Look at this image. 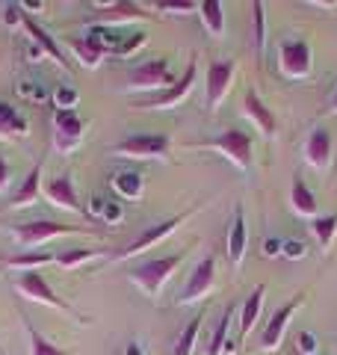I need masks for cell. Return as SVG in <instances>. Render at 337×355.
Masks as SVG:
<instances>
[{
	"label": "cell",
	"mask_w": 337,
	"mask_h": 355,
	"mask_svg": "<svg viewBox=\"0 0 337 355\" xmlns=\"http://www.w3.org/2000/svg\"><path fill=\"white\" fill-rule=\"evenodd\" d=\"M98 9H107V12H98L95 21H101V27L107 24H128V21H151L154 15L145 12L137 3H95Z\"/></svg>",
	"instance_id": "cell-15"
},
{
	"label": "cell",
	"mask_w": 337,
	"mask_h": 355,
	"mask_svg": "<svg viewBox=\"0 0 337 355\" xmlns=\"http://www.w3.org/2000/svg\"><path fill=\"white\" fill-rule=\"evenodd\" d=\"M231 320H234V308L228 305V308H225V314H222V320H219L216 331H213V338H210L207 355H222V352H231V347H228V329H231Z\"/></svg>",
	"instance_id": "cell-29"
},
{
	"label": "cell",
	"mask_w": 337,
	"mask_h": 355,
	"mask_svg": "<svg viewBox=\"0 0 337 355\" xmlns=\"http://www.w3.org/2000/svg\"><path fill=\"white\" fill-rule=\"evenodd\" d=\"M329 107H331V113H337V89H334V95H331V101H329Z\"/></svg>",
	"instance_id": "cell-44"
},
{
	"label": "cell",
	"mask_w": 337,
	"mask_h": 355,
	"mask_svg": "<svg viewBox=\"0 0 337 355\" xmlns=\"http://www.w3.org/2000/svg\"><path fill=\"white\" fill-rule=\"evenodd\" d=\"M252 18H254V53L263 57V48H266V12H263V3L254 0L252 3Z\"/></svg>",
	"instance_id": "cell-33"
},
{
	"label": "cell",
	"mask_w": 337,
	"mask_h": 355,
	"mask_svg": "<svg viewBox=\"0 0 337 355\" xmlns=\"http://www.w3.org/2000/svg\"><path fill=\"white\" fill-rule=\"evenodd\" d=\"M44 196H48L56 207H65V210H74V214H83V205H80V198H77L71 175H60V178H53V181H48V187H44Z\"/></svg>",
	"instance_id": "cell-16"
},
{
	"label": "cell",
	"mask_w": 337,
	"mask_h": 355,
	"mask_svg": "<svg viewBox=\"0 0 337 355\" xmlns=\"http://www.w3.org/2000/svg\"><path fill=\"white\" fill-rule=\"evenodd\" d=\"M263 293H266V287L263 284H257L252 296L243 302V311H240V331H243V340L252 335V329L257 326V317H261V308H263Z\"/></svg>",
	"instance_id": "cell-21"
},
{
	"label": "cell",
	"mask_w": 337,
	"mask_h": 355,
	"mask_svg": "<svg viewBox=\"0 0 337 355\" xmlns=\"http://www.w3.org/2000/svg\"><path fill=\"white\" fill-rule=\"evenodd\" d=\"M80 231H89V228H74V225H62V222H53V219H42V222H24V225H18L12 231V237L18 246L36 249L60 234H80Z\"/></svg>",
	"instance_id": "cell-3"
},
{
	"label": "cell",
	"mask_w": 337,
	"mask_h": 355,
	"mask_svg": "<svg viewBox=\"0 0 337 355\" xmlns=\"http://www.w3.org/2000/svg\"><path fill=\"white\" fill-rule=\"evenodd\" d=\"M305 157L313 169H325V166L331 163V137L325 128L311 130V137L305 142Z\"/></svg>",
	"instance_id": "cell-17"
},
{
	"label": "cell",
	"mask_w": 337,
	"mask_h": 355,
	"mask_svg": "<svg viewBox=\"0 0 337 355\" xmlns=\"http://www.w3.org/2000/svg\"><path fill=\"white\" fill-rule=\"evenodd\" d=\"M278 65H281V74L290 77V80H305L311 74V44L305 39H290V42H281L278 48Z\"/></svg>",
	"instance_id": "cell-4"
},
{
	"label": "cell",
	"mask_w": 337,
	"mask_h": 355,
	"mask_svg": "<svg viewBox=\"0 0 337 355\" xmlns=\"http://www.w3.org/2000/svg\"><path fill=\"white\" fill-rule=\"evenodd\" d=\"M160 9L163 12H172V15H187V12H196L198 3H189V0L187 3H160Z\"/></svg>",
	"instance_id": "cell-38"
},
{
	"label": "cell",
	"mask_w": 337,
	"mask_h": 355,
	"mask_svg": "<svg viewBox=\"0 0 337 355\" xmlns=\"http://www.w3.org/2000/svg\"><path fill=\"white\" fill-rule=\"evenodd\" d=\"M290 207H293L299 216H317V198H313L308 184L302 181L299 175L293 178V187H290Z\"/></svg>",
	"instance_id": "cell-23"
},
{
	"label": "cell",
	"mask_w": 337,
	"mask_h": 355,
	"mask_svg": "<svg viewBox=\"0 0 337 355\" xmlns=\"http://www.w3.org/2000/svg\"><path fill=\"white\" fill-rule=\"evenodd\" d=\"M281 252H284V240H278V237L263 240V254L266 258H275V254H281Z\"/></svg>",
	"instance_id": "cell-39"
},
{
	"label": "cell",
	"mask_w": 337,
	"mask_h": 355,
	"mask_svg": "<svg viewBox=\"0 0 337 355\" xmlns=\"http://www.w3.org/2000/svg\"><path fill=\"white\" fill-rule=\"evenodd\" d=\"M56 261V254H51V252H21V254H12V258H6L3 261V266H12V270H24V272H30V270H39V266H44V263H53Z\"/></svg>",
	"instance_id": "cell-26"
},
{
	"label": "cell",
	"mask_w": 337,
	"mask_h": 355,
	"mask_svg": "<svg viewBox=\"0 0 337 355\" xmlns=\"http://www.w3.org/2000/svg\"><path fill=\"white\" fill-rule=\"evenodd\" d=\"M6 184H9V166L3 157H0V190H6Z\"/></svg>",
	"instance_id": "cell-42"
},
{
	"label": "cell",
	"mask_w": 337,
	"mask_h": 355,
	"mask_svg": "<svg viewBox=\"0 0 337 355\" xmlns=\"http://www.w3.org/2000/svg\"><path fill=\"white\" fill-rule=\"evenodd\" d=\"M198 15H201V24H205V30L210 36H222L225 33V12H222L219 0H201Z\"/></svg>",
	"instance_id": "cell-25"
},
{
	"label": "cell",
	"mask_w": 337,
	"mask_h": 355,
	"mask_svg": "<svg viewBox=\"0 0 337 355\" xmlns=\"http://www.w3.org/2000/svg\"><path fill=\"white\" fill-rule=\"evenodd\" d=\"M3 18H6L9 27H15L18 21H24V15H21V6H6V15Z\"/></svg>",
	"instance_id": "cell-41"
},
{
	"label": "cell",
	"mask_w": 337,
	"mask_h": 355,
	"mask_svg": "<svg viewBox=\"0 0 337 355\" xmlns=\"http://www.w3.org/2000/svg\"><path fill=\"white\" fill-rule=\"evenodd\" d=\"M172 83L175 80H172V71H168V60H148L130 71V89L163 92V89H168Z\"/></svg>",
	"instance_id": "cell-11"
},
{
	"label": "cell",
	"mask_w": 337,
	"mask_h": 355,
	"mask_svg": "<svg viewBox=\"0 0 337 355\" xmlns=\"http://www.w3.org/2000/svg\"><path fill=\"white\" fill-rule=\"evenodd\" d=\"M53 146L62 154L74 151L83 142V119L77 116V110H56L53 113Z\"/></svg>",
	"instance_id": "cell-9"
},
{
	"label": "cell",
	"mask_w": 337,
	"mask_h": 355,
	"mask_svg": "<svg viewBox=\"0 0 337 355\" xmlns=\"http://www.w3.org/2000/svg\"><path fill=\"white\" fill-rule=\"evenodd\" d=\"M305 252H308V246L302 240H284V258H290V261H299V258H305Z\"/></svg>",
	"instance_id": "cell-36"
},
{
	"label": "cell",
	"mask_w": 337,
	"mask_h": 355,
	"mask_svg": "<svg viewBox=\"0 0 337 355\" xmlns=\"http://www.w3.org/2000/svg\"><path fill=\"white\" fill-rule=\"evenodd\" d=\"M101 254H104V249H69V252L56 254L53 263H60L62 270H74V266H80V263L92 261V258H101Z\"/></svg>",
	"instance_id": "cell-30"
},
{
	"label": "cell",
	"mask_w": 337,
	"mask_h": 355,
	"mask_svg": "<svg viewBox=\"0 0 337 355\" xmlns=\"http://www.w3.org/2000/svg\"><path fill=\"white\" fill-rule=\"evenodd\" d=\"M296 347L305 355H317V338H313L311 331H299V335H296Z\"/></svg>",
	"instance_id": "cell-37"
},
{
	"label": "cell",
	"mask_w": 337,
	"mask_h": 355,
	"mask_svg": "<svg viewBox=\"0 0 337 355\" xmlns=\"http://www.w3.org/2000/svg\"><path fill=\"white\" fill-rule=\"evenodd\" d=\"M201 148H213L219 151L222 157H228L240 172H249L252 169V137L240 128H228L222 130L219 137H213L210 142H205Z\"/></svg>",
	"instance_id": "cell-2"
},
{
	"label": "cell",
	"mask_w": 337,
	"mask_h": 355,
	"mask_svg": "<svg viewBox=\"0 0 337 355\" xmlns=\"http://www.w3.org/2000/svg\"><path fill=\"white\" fill-rule=\"evenodd\" d=\"M187 258V252H178V254H168V258H154V261H145L139 266H133L130 270V282L139 287L145 296L157 299L163 291V284L168 282V275H172L181 261Z\"/></svg>",
	"instance_id": "cell-1"
},
{
	"label": "cell",
	"mask_w": 337,
	"mask_h": 355,
	"mask_svg": "<svg viewBox=\"0 0 337 355\" xmlns=\"http://www.w3.org/2000/svg\"><path fill=\"white\" fill-rule=\"evenodd\" d=\"M196 74H198L196 62H189L181 80H175L168 89H163V92H154V95H148V98H142V101L137 104V110H172V107H178L189 92H193Z\"/></svg>",
	"instance_id": "cell-5"
},
{
	"label": "cell",
	"mask_w": 337,
	"mask_h": 355,
	"mask_svg": "<svg viewBox=\"0 0 337 355\" xmlns=\"http://www.w3.org/2000/svg\"><path fill=\"white\" fill-rule=\"evenodd\" d=\"M302 305V296H296V299H290L287 305H281L275 314H273V320H269V326L263 329V338H261V347L266 349V352H275L278 347H281V338H284V329H287V323H290V317L296 314V308Z\"/></svg>",
	"instance_id": "cell-13"
},
{
	"label": "cell",
	"mask_w": 337,
	"mask_h": 355,
	"mask_svg": "<svg viewBox=\"0 0 337 355\" xmlns=\"http://www.w3.org/2000/svg\"><path fill=\"white\" fill-rule=\"evenodd\" d=\"M71 51H74V57L86 65V69H98L101 60H104V53H107L95 39H89V36L71 39Z\"/></svg>",
	"instance_id": "cell-24"
},
{
	"label": "cell",
	"mask_w": 337,
	"mask_h": 355,
	"mask_svg": "<svg viewBox=\"0 0 337 355\" xmlns=\"http://www.w3.org/2000/svg\"><path fill=\"white\" fill-rule=\"evenodd\" d=\"M27 338H30V355H69V349H60L48 338H42L33 323H27Z\"/></svg>",
	"instance_id": "cell-32"
},
{
	"label": "cell",
	"mask_w": 337,
	"mask_h": 355,
	"mask_svg": "<svg viewBox=\"0 0 337 355\" xmlns=\"http://www.w3.org/2000/svg\"><path fill=\"white\" fill-rule=\"evenodd\" d=\"M145 44V33H133L130 39H121V44H119V57H128V53H133V51H139Z\"/></svg>",
	"instance_id": "cell-35"
},
{
	"label": "cell",
	"mask_w": 337,
	"mask_h": 355,
	"mask_svg": "<svg viewBox=\"0 0 337 355\" xmlns=\"http://www.w3.org/2000/svg\"><path fill=\"white\" fill-rule=\"evenodd\" d=\"M193 216V210H187V214H181V216H172V219H163V222H157V225H151V228H145L142 234L130 243L128 249H121L119 254H116V261H130V258H137V254H142L145 249H151V246H157V243H163L172 231L178 228V225H184V222Z\"/></svg>",
	"instance_id": "cell-6"
},
{
	"label": "cell",
	"mask_w": 337,
	"mask_h": 355,
	"mask_svg": "<svg viewBox=\"0 0 337 355\" xmlns=\"http://www.w3.org/2000/svg\"><path fill=\"white\" fill-rule=\"evenodd\" d=\"M24 30L30 33V39L39 44V51H42V53H48L51 60H56L60 65H65V69H69V60H65L62 48H60V44L53 42V36H51L48 30H42V27H39V24H36V21H33V18H24Z\"/></svg>",
	"instance_id": "cell-19"
},
{
	"label": "cell",
	"mask_w": 337,
	"mask_h": 355,
	"mask_svg": "<svg viewBox=\"0 0 337 355\" xmlns=\"http://www.w3.org/2000/svg\"><path fill=\"white\" fill-rule=\"evenodd\" d=\"M213 282H216V258L207 254L196 263V270L189 272V279L184 284L181 296H178V305H193L198 299H205L210 291H213Z\"/></svg>",
	"instance_id": "cell-7"
},
{
	"label": "cell",
	"mask_w": 337,
	"mask_h": 355,
	"mask_svg": "<svg viewBox=\"0 0 337 355\" xmlns=\"http://www.w3.org/2000/svg\"><path fill=\"white\" fill-rule=\"evenodd\" d=\"M201 323H205V311H198V314L187 323V329L181 331V338H178V343H175V352L172 355H193L196 340H198V331H201Z\"/></svg>",
	"instance_id": "cell-27"
},
{
	"label": "cell",
	"mask_w": 337,
	"mask_h": 355,
	"mask_svg": "<svg viewBox=\"0 0 337 355\" xmlns=\"http://www.w3.org/2000/svg\"><path fill=\"white\" fill-rule=\"evenodd\" d=\"M125 355H145V352H142L139 343H128V347H125Z\"/></svg>",
	"instance_id": "cell-43"
},
{
	"label": "cell",
	"mask_w": 337,
	"mask_h": 355,
	"mask_svg": "<svg viewBox=\"0 0 337 355\" xmlns=\"http://www.w3.org/2000/svg\"><path fill=\"white\" fill-rule=\"evenodd\" d=\"M311 231H313V237H317V243H320V246H322V249H329L331 243H334V234H337V214L313 219Z\"/></svg>",
	"instance_id": "cell-31"
},
{
	"label": "cell",
	"mask_w": 337,
	"mask_h": 355,
	"mask_svg": "<svg viewBox=\"0 0 337 355\" xmlns=\"http://www.w3.org/2000/svg\"><path fill=\"white\" fill-rule=\"evenodd\" d=\"M234 74H237V65L231 60L228 62H210L207 69V110L216 113L219 104L228 98L231 86H234Z\"/></svg>",
	"instance_id": "cell-12"
},
{
	"label": "cell",
	"mask_w": 337,
	"mask_h": 355,
	"mask_svg": "<svg viewBox=\"0 0 337 355\" xmlns=\"http://www.w3.org/2000/svg\"><path fill=\"white\" fill-rule=\"evenodd\" d=\"M245 249H249V231H245L243 210H237V216H234V222H231V231H228V258H231V263L237 266V270L243 266Z\"/></svg>",
	"instance_id": "cell-18"
},
{
	"label": "cell",
	"mask_w": 337,
	"mask_h": 355,
	"mask_svg": "<svg viewBox=\"0 0 337 355\" xmlns=\"http://www.w3.org/2000/svg\"><path fill=\"white\" fill-rule=\"evenodd\" d=\"M27 119L18 113L12 104L0 101V139H15V137H27Z\"/></svg>",
	"instance_id": "cell-20"
},
{
	"label": "cell",
	"mask_w": 337,
	"mask_h": 355,
	"mask_svg": "<svg viewBox=\"0 0 337 355\" xmlns=\"http://www.w3.org/2000/svg\"><path fill=\"white\" fill-rule=\"evenodd\" d=\"M39 184H42V163H36L30 169V175L24 178V184L15 190L9 207H30L33 202H39Z\"/></svg>",
	"instance_id": "cell-22"
},
{
	"label": "cell",
	"mask_w": 337,
	"mask_h": 355,
	"mask_svg": "<svg viewBox=\"0 0 337 355\" xmlns=\"http://www.w3.org/2000/svg\"><path fill=\"white\" fill-rule=\"evenodd\" d=\"M112 190H116L121 198H139L145 184H142V175L139 172H119L112 178Z\"/></svg>",
	"instance_id": "cell-28"
},
{
	"label": "cell",
	"mask_w": 337,
	"mask_h": 355,
	"mask_svg": "<svg viewBox=\"0 0 337 355\" xmlns=\"http://www.w3.org/2000/svg\"><path fill=\"white\" fill-rule=\"evenodd\" d=\"M112 154H119V157H166L168 137H163V133H139V137L116 142Z\"/></svg>",
	"instance_id": "cell-8"
},
{
	"label": "cell",
	"mask_w": 337,
	"mask_h": 355,
	"mask_svg": "<svg viewBox=\"0 0 337 355\" xmlns=\"http://www.w3.org/2000/svg\"><path fill=\"white\" fill-rule=\"evenodd\" d=\"M243 113H245V119H252V125L261 130L266 139L275 137V116L269 113V107L261 101V95H257L254 89H249L243 98Z\"/></svg>",
	"instance_id": "cell-14"
},
{
	"label": "cell",
	"mask_w": 337,
	"mask_h": 355,
	"mask_svg": "<svg viewBox=\"0 0 337 355\" xmlns=\"http://www.w3.org/2000/svg\"><path fill=\"white\" fill-rule=\"evenodd\" d=\"M53 101H56V110H74L77 101H80V95H77V89H71V86H56Z\"/></svg>",
	"instance_id": "cell-34"
},
{
	"label": "cell",
	"mask_w": 337,
	"mask_h": 355,
	"mask_svg": "<svg viewBox=\"0 0 337 355\" xmlns=\"http://www.w3.org/2000/svg\"><path fill=\"white\" fill-rule=\"evenodd\" d=\"M104 219L110 222V225H112V222H119V219H121V205L107 202V207H104Z\"/></svg>",
	"instance_id": "cell-40"
},
{
	"label": "cell",
	"mask_w": 337,
	"mask_h": 355,
	"mask_svg": "<svg viewBox=\"0 0 337 355\" xmlns=\"http://www.w3.org/2000/svg\"><path fill=\"white\" fill-rule=\"evenodd\" d=\"M15 287H18V293H24L27 299H33V302H42V305H51L56 311H69V314H71V308L53 293V287L44 282V275L39 270L21 272L18 279H15Z\"/></svg>",
	"instance_id": "cell-10"
}]
</instances>
